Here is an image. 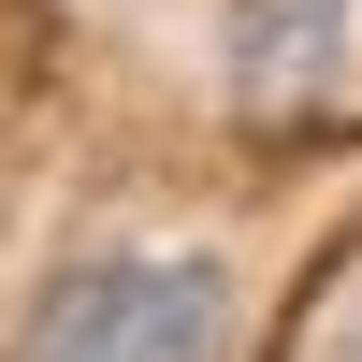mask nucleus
I'll return each mask as SVG.
<instances>
[{
  "mask_svg": "<svg viewBox=\"0 0 362 362\" xmlns=\"http://www.w3.org/2000/svg\"><path fill=\"white\" fill-rule=\"evenodd\" d=\"M29 362H232V276L218 261H87V276L44 290L29 319Z\"/></svg>",
  "mask_w": 362,
  "mask_h": 362,
  "instance_id": "f257e3e1",
  "label": "nucleus"
},
{
  "mask_svg": "<svg viewBox=\"0 0 362 362\" xmlns=\"http://www.w3.org/2000/svg\"><path fill=\"white\" fill-rule=\"evenodd\" d=\"M348 58V0H232V87H247L261 116L319 102Z\"/></svg>",
  "mask_w": 362,
  "mask_h": 362,
  "instance_id": "f03ea898",
  "label": "nucleus"
}]
</instances>
